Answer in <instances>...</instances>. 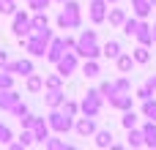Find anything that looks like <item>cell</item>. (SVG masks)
<instances>
[{"label": "cell", "mask_w": 156, "mask_h": 150, "mask_svg": "<svg viewBox=\"0 0 156 150\" xmlns=\"http://www.w3.org/2000/svg\"><path fill=\"white\" fill-rule=\"evenodd\" d=\"M74 52L80 55V60H99L101 57V44H99V33L96 30H82L77 36V46Z\"/></svg>", "instance_id": "obj_1"}, {"label": "cell", "mask_w": 156, "mask_h": 150, "mask_svg": "<svg viewBox=\"0 0 156 150\" xmlns=\"http://www.w3.org/2000/svg\"><path fill=\"white\" fill-rule=\"evenodd\" d=\"M60 5H63V11L55 16L58 27L60 30H77V27H82V5L77 0H66Z\"/></svg>", "instance_id": "obj_2"}, {"label": "cell", "mask_w": 156, "mask_h": 150, "mask_svg": "<svg viewBox=\"0 0 156 150\" xmlns=\"http://www.w3.org/2000/svg\"><path fill=\"white\" fill-rule=\"evenodd\" d=\"M47 123H49V128H52L55 134H60V137H66L69 131H74V118H71V115H66L60 107L49 109V115H47Z\"/></svg>", "instance_id": "obj_3"}, {"label": "cell", "mask_w": 156, "mask_h": 150, "mask_svg": "<svg viewBox=\"0 0 156 150\" xmlns=\"http://www.w3.org/2000/svg\"><path fill=\"white\" fill-rule=\"evenodd\" d=\"M101 107H104V96L99 90H88L82 96V101H80V112L85 118H99L101 115Z\"/></svg>", "instance_id": "obj_4"}, {"label": "cell", "mask_w": 156, "mask_h": 150, "mask_svg": "<svg viewBox=\"0 0 156 150\" xmlns=\"http://www.w3.org/2000/svg\"><path fill=\"white\" fill-rule=\"evenodd\" d=\"M55 66H58V74L66 79V77L77 74V68H80V55H77L74 49H66V52H63V57H60Z\"/></svg>", "instance_id": "obj_5"}, {"label": "cell", "mask_w": 156, "mask_h": 150, "mask_svg": "<svg viewBox=\"0 0 156 150\" xmlns=\"http://www.w3.org/2000/svg\"><path fill=\"white\" fill-rule=\"evenodd\" d=\"M11 16H14L11 33H14L16 38H27V36L33 33V27H30V11H14Z\"/></svg>", "instance_id": "obj_6"}, {"label": "cell", "mask_w": 156, "mask_h": 150, "mask_svg": "<svg viewBox=\"0 0 156 150\" xmlns=\"http://www.w3.org/2000/svg\"><path fill=\"white\" fill-rule=\"evenodd\" d=\"M19 41H22V46H25V52H27L30 57H44V55H47V44H49V41H41V38L33 36V33H30L27 38H19Z\"/></svg>", "instance_id": "obj_7"}, {"label": "cell", "mask_w": 156, "mask_h": 150, "mask_svg": "<svg viewBox=\"0 0 156 150\" xmlns=\"http://www.w3.org/2000/svg\"><path fill=\"white\" fill-rule=\"evenodd\" d=\"M3 71H8V74H14V77H27V74L36 71V66H33L30 57H22V60H8V63L3 66Z\"/></svg>", "instance_id": "obj_8"}, {"label": "cell", "mask_w": 156, "mask_h": 150, "mask_svg": "<svg viewBox=\"0 0 156 150\" xmlns=\"http://www.w3.org/2000/svg\"><path fill=\"white\" fill-rule=\"evenodd\" d=\"M107 8H110L107 0H90L88 3V19L93 25H104L107 22Z\"/></svg>", "instance_id": "obj_9"}, {"label": "cell", "mask_w": 156, "mask_h": 150, "mask_svg": "<svg viewBox=\"0 0 156 150\" xmlns=\"http://www.w3.org/2000/svg\"><path fill=\"white\" fill-rule=\"evenodd\" d=\"M96 128H99V126H96V118H85V115H82V118L74 120V131H77V137H82V139L93 137Z\"/></svg>", "instance_id": "obj_10"}, {"label": "cell", "mask_w": 156, "mask_h": 150, "mask_svg": "<svg viewBox=\"0 0 156 150\" xmlns=\"http://www.w3.org/2000/svg\"><path fill=\"white\" fill-rule=\"evenodd\" d=\"M107 101H110V107H112V109H118V112L134 109V96H132V93H112Z\"/></svg>", "instance_id": "obj_11"}, {"label": "cell", "mask_w": 156, "mask_h": 150, "mask_svg": "<svg viewBox=\"0 0 156 150\" xmlns=\"http://www.w3.org/2000/svg\"><path fill=\"white\" fill-rule=\"evenodd\" d=\"M33 139H36V145H44L47 142V137L52 134V128H49V123H47V118H38L36 115V123H33Z\"/></svg>", "instance_id": "obj_12"}, {"label": "cell", "mask_w": 156, "mask_h": 150, "mask_svg": "<svg viewBox=\"0 0 156 150\" xmlns=\"http://www.w3.org/2000/svg\"><path fill=\"white\" fill-rule=\"evenodd\" d=\"M63 52H66L63 38H55V36H52V38H49V44H47V55H44V57H47L49 63H58V60L63 57Z\"/></svg>", "instance_id": "obj_13"}, {"label": "cell", "mask_w": 156, "mask_h": 150, "mask_svg": "<svg viewBox=\"0 0 156 150\" xmlns=\"http://www.w3.org/2000/svg\"><path fill=\"white\" fill-rule=\"evenodd\" d=\"M19 101H22V96H19L14 87H8V90H0V109H3V112H11V109H14Z\"/></svg>", "instance_id": "obj_14"}, {"label": "cell", "mask_w": 156, "mask_h": 150, "mask_svg": "<svg viewBox=\"0 0 156 150\" xmlns=\"http://www.w3.org/2000/svg\"><path fill=\"white\" fill-rule=\"evenodd\" d=\"M93 145L99 150H107L115 145V137H112V131L110 128H96V134H93Z\"/></svg>", "instance_id": "obj_15"}, {"label": "cell", "mask_w": 156, "mask_h": 150, "mask_svg": "<svg viewBox=\"0 0 156 150\" xmlns=\"http://www.w3.org/2000/svg\"><path fill=\"white\" fill-rule=\"evenodd\" d=\"M140 128H143V148H156V123L145 120Z\"/></svg>", "instance_id": "obj_16"}, {"label": "cell", "mask_w": 156, "mask_h": 150, "mask_svg": "<svg viewBox=\"0 0 156 150\" xmlns=\"http://www.w3.org/2000/svg\"><path fill=\"white\" fill-rule=\"evenodd\" d=\"M134 38H137V44H143V46H154V38H151V25H148L145 19H140V27H137Z\"/></svg>", "instance_id": "obj_17"}, {"label": "cell", "mask_w": 156, "mask_h": 150, "mask_svg": "<svg viewBox=\"0 0 156 150\" xmlns=\"http://www.w3.org/2000/svg\"><path fill=\"white\" fill-rule=\"evenodd\" d=\"M151 11H154L151 0H132V14H134L137 19H148Z\"/></svg>", "instance_id": "obj_18"}, {"label": "cell", "mask_w": 156, "mask_h": 150, "mask_svg": "<svg viewBox=\"0 0 156 150\" xmlns=\"http://www.w3.org/2000/svg\"><path fill=\"white\" fill-rule=\"evenodd\" d=\"M134 66H137V63H134V57H132L129 52H121V55L115 57V68H118V74H129Z\"/></svg>", "instance_id": "obj_19"}, {"label": "cell", "mask_w": 156, "mask_h": 150, "mask_svg": "<svg viewBox=\"0 0 156 150\" xmlns=\"http://www.w3.org/2000/svg\"><path fill=\"white\" fill-rule=\"evenodd\" d=\"M121 52H123V49H121V41H115V38H110V41L101 44V55H104L107 60H115Z\"/></svg>", "instance_id": "obj_20"}, {"label": "cell", "mask_w": 156, "mask_h": 150, "mask_svg": "<svg viewBox=\"0 0 156 150\" xmlns=\"http://www.w3.org/2000/svg\"><path fill=\"white\" fill-rule=\"evenodd\" d=\"M25 87H27V93H41V90H44V77L36 74V71L27 74V77H25Z\"/></svg>", "instance_id": "obj_21"}, {"label": "cell", "mask_w": 156, "mask_h": 150, "mask_svg": "<svg viewBox=\"0 0 156 150\" xmlns=\"http://www.w3.org/2000/svg\"><path fill=\"white\" fill-rule=\"evenodd\" d=\"M63 101H66V93H63V87H58V90H47V96H44V104H47L49 109L60 107Z\"/></svg>", "instance_id": "obj_22"}, {"label": "cell", "mask_w": 156, "mask_h": 150, "mask_svg": "<svg viewBox=\"0 0 156 150\" xmlns=\"http://www.w3.org/2000/svg\"><path fill=\"white\" fill-rule=\"evenodd\" d=\"M126 16H129L126 8H107V22H110V27H121Z\"/></svg>", "instance_id": "obj_23"}, {"label": "cell", "mask_w": 156, "mask_h": 150, "mask_svg": "<svg viewBox=\"0 0 156 150\" xmlns=\"http://www.w3.org/2000/svg\"><path fill=\"white\" fill-rule=\"evenodd\" d=\"M132 57H134V63H137V66H148V63H151V46L137 44V46H134V52H132Z\"/></svg>", "instance_id": "obj_24"}, {"label": "cell", "mask_w": 156, "mask_h": 150, "mask_svg": "<svg viewBox=\"0 0 156 150\" xmlns=\"http://www.w3.org/2000/svg\"><path fill=\"white\" fill-rule=\"evenodd\" d=\"M126 148H143V128H126Z\"/></svg>", "instance_id": "obj_25"}, {"label": "cell", "mask_w": 156, "mask_h": 150, "mask_svg": "<svg viewBox=\"0 0 156 150\" xmlns=\"http://www.w3.org/2000/svg\"><path fill=\"white\" fill-rule=\"evenodd\" d=\"M47 25H49L47 11H30V27H33V30H41V27H47Z\"/></svg>", "instance_id": "obj_26"}, {"label": "cell", "mask_w": 156, "mask_h": 150, "mask_svg": "<svg viewBox=\"0 0 156 150\" xmlns=\"http://www.w3.org/2000/svg\"><path fill=\"white\" fill-rule=\"evenodd\" d=\"M140 112H143L145 120H154L156 123V98L154 96H151V98H143V109H140Z\"/></svg>", "instance_id": "obj_27"}, {"label": "cell", "mask_w": 156, "mask_h": 150, "mask_svg": "<svg viewBox=\"0 0 156 150\" xmlns=\"http://www.w3.org/2000/svg\"><path fill=\"white\" fill-rule=\"evenodd\" d=\"M44 148H47V150H69L71 145H69L66 139H60V134H58V137H52V134H49V137H47V142H44Z\"/></svg>", "instance_id": "obj_28"}, {"label": "cell", "mask_w": 156, "mask_h": 150, "mask_svg": "<svg viewBox=\"0 0 156 150\" xmlns=\"http://www.w3.org/2000/svg\"><path fill=\"white\" fill-rule=\"evenodd\" d=\"M80 68H82V74H85L88 79H93V77H99V74H101V66H99V60H85Z\"/></svg>", "instance_id": "obj_29"}, {"label": "cell", "mask_w": 156, "mask_h": 150, "mask_svg": "<svg viewBox=\"0 0 156 150\" xmlns=\"http://www.w3.org/2000/svg\"><path fill=\"white\" fill-rule=\"evenodd\" d=\"M137 27H140V19H137V16H126V19H123V25H121L123 36H129V38L137 33Z\"/></svg>", "instance_id": "obj_30"}, {"label": "cell", "mask_w": 156, "mask_h": 150, "mask_svg": "<svg viewBox=\"0 0 156 150\" xmlns=\"http://www.w3.org/2000/svg\"><path fill=\"white\" fill-rule=\"evenodd\" d=\"M121 126H123V128H134V126H140V115H137L134 109H126L123 118H121Z\"/></svg>", "instance_id": "obj_31"}, {"label": "cell", "mask_w": 156, "mask_h": 150, "mask_svg": "<svg viewBox=\"0 0 156 150\" xmlns=\"http://www.w3.org/2000/svg\"><path fill=\"white\" fill-rule=\"evenodd\" d=\"M112 87H115V93H132V79L123 74V77L112 79Z\"/></svg>", "instance_id": "obj_32"}, {"label": "cell", "mask_w": 156, "mask_h": 150, "mask_svg": "<svg viewBox=\"0 0 156 150\" xmlns=\"http://www.w3.org/2000/svg\"><path fill=\"white\" fill-rule=\"evenodd\" d=\"M58 87H63V77H60V74L44 77V90H58Z\"/></svg>", "instance_id": "obj_33"}, {"label": "cell", "mask_w": 156, "mask_h": 150, "mask_svg": "<svg viewBox=\"0 0 156 150\" xmlns=\"http://www.w3.org/2000/svg\"><path fill=\"white\" fill-rule=\"evenodd\" d=\"M60 109H63L66 115H71V118H77V115H80V101H74V98H69V96H66V101L60 104Z\"/></svg>", "instance_id": "obj_34"}, {"label": "cell", "mask_w": 156, "mask_h": 150, "mask_svg": "<svg viewBox=\"0 0 156 150\" xmlns=\"http://www.w3.org/2000/svg\"><path fill=\"white\" fill-rule=\"evenodd\" d=\"M19 145H22V148L36 145V139H33V131H30V128H22V134H19Z\"/></svg>", "instance_id": "obj_35"}, {"label": "cell", "mask_w": 156, "mask_h": 150, "mask_svg": "<svg viewBox=\"0 0 156 150\" xmlns=\"http://www.w3.org/2000/svg\"><path fill=\"white\" fill-rule=\"evenodd\" d=\"M8 87H14V74L0 68V90H8Z\"/></svg>", "instance_id": "obj_36"}, {"label": "cell", "mask_w": 156, "mask_h": 150, "mask_svg": "<svg viewBox=\"0 0 156 150\" xmlns=\"http://www.w3.org/2000/svg\"><path fill=\"white\" fill-rule=\"evenodd\" d=\"M14 11H16V0H0V14L11 16Z\"/></svg>", "instance_id": "obj_37"}, {"label": "cell", "mask_w": 156, "mask_h": 150, "mask_svg": "<svg viewBox=\"0 0 156 150\" xmlns=\"http://www.w3.org/2000/svg\"><path fill=\"white\" fill-rule=\"evenodd\" d=\"M11 139H14V131H11L5 123H0V145H8Z\"/></svg>", "instance_id": "obj_38"}, {"label": "cell", "mask_w": 156, "mask_h": 150, "mask_svg": "<svg viewBox=\"0 0 156 150\" xmlns=\"http://www.w3.org/2000/svg\"><path fill=\"white\" fill-rule=\"evenodd\" d=\"M52 0H27V8L30 11H47Z\"/></svg>", "instance_id": "obj_39"}, {"label": "cell", "mask_w": 156, "mask_h": 150, "mask_svg": "<svg viewBox=\"0 0 156 150\" xmlns=\"http://www.w3.org/2000/svg\"><path fill=\"white\" fill-rule=\"evenodd\" d=\"M96 90H99V93H101V96H104V98H110V96H112V93H115V87H112V82H101V85H99V87H96Z\"/></svg>", "instance_id": "obj_40"}, {"label": "cell", "mask_w": 156, "mask_h": 150, "mask_svg": "<svg viewBox=\"0 0 156 150\" xmlns=\"http://www.w3.org/2000/svg\"><path fill=\"white\" fill-rule=\"evenodd\" d=\"M151 96H154V90H151L148 85H140L137 93H134V98H140V101H143V98H151Z\"/></svg>", "instance_id": "obj_41"}, {"label": "cell", "mask_w": 156, "mask_h": 150, "mask_svg": "<svg viewBox=\"0 0 156 150\" xmlns=\"http://www.w3.org/2000/svg\"><path fill=\"white\" fill-rule=\"evenodd\" d=\"M19 123H22V128H33V123H36V115H33V112H25V115L19 118Z\"/></svg>", "instance_id": "obj_42"}, {"label": "cell", "mask_w": 156, "mask_h": 150, "mask_svg": "<svg viewBox=\"0 0 156 150\" xmlns=\"http://www.w3.org/2000/svg\"><path fill=\"white\" fill-rule=\"evenodd\" d=\"M25 112H30V109H27V104H25V101H19V104H16V107H14V109H11V115H16V118H22V115H25Z\"/></svg>", "instance_id": "obj_43"}, {"label": "cell", "mask_w": 156, "mask_h": 150, "mask_svg": "<svg viewBox=\"0 0 156 150\" xmlns=\"http://www.w3.org/2000/svg\"><path fill=\"white\" fill-rule=\"evenodd\" d=\"M63 46H66V49H74V46H77V38H74V36H63Z\"/></svg>", "instance_id": "obj_44"}, {"label": "cell", "mask_w": 156, "mask_h": 150, "mask_svg": "<svg viewBox=\"0 0 156 150\" xmlns=\"http://www.w3.org/2000/svg\"><path fill=\"white\" fill-rule=\"evenodd\" d=\"M145 85H148V87H151V90H154V93H156V74H151V77L145 79Z\"/></svg>", "instance_id": "obj_45"}, {"label": "cell", "mask_w": 156, "mask_h": 150, "mask_svg": "<svg viewBox=\"0 0 156 150\" xmlns=\"http://www.w3.org/2000/svg\"><path fill=\"white\" fill-rule=\"evenodd\" d=\"M5 63H8V55H5V52H3V49H0V68H3V66H5Z\"/></svg>", "instance_id": "obj_46"}, {"label": "cell", "mask_w": 156, "mask_h": 150, "mask_svg": "<svg viewBox=\"0 0 156 150\" xmlns=\"http://www.w3.org/2000/svg\"><path fill=\"white\" fill-rule=\"evenodd\" d=\"M151 38H154V46H156V25H151Z\"/></svg>", "instance_id": "obj_47"}, {"label": "cell", "mask_w": 156, "mask_h": 150, "mask_svg": "<svg viewBox=\"0 0 156 150\" xmlns=\"http://www.w3.org/2000/svg\"><path fill=\"white\" fill-rule=\"evenodd\" d=\"M151 5H154V8H156V0H151Z\"/></svg>", "instance_id": "obj_48"}, {"label": "cell", "mask_w": 156, "mask_h": 150, "mask_svg": "<svg viewBox=\"0 0 156 150\" xmlns=\"http://www.w3.org/2000/svg\"><path fill=\"white\" fill-rule=\"evenodd\" d=\"M55 3H66V0H55Z\"/></svg>", "instance_id": "obj_49"}, {"label": "cell", "mask_w": 156, "mask_h": 150, "mask_svg": "<svg viewBox=\"0 0 156 150\" xmlns=\"http://www.w3.org/2000/svg\"><path fill=\"white\" fill-rule=\"evenodd\" d=\"M107 3H118V0H107Z\"/></svg>", "instance_id": "obj_50"}, {"label": "cell", "mask_w": 156, "mask_h": 150, "mask_svg": "<svg viewBox=\"0 0 156 150\" xmlns=\"http://www.w3.org/2000/svg\"><path fill=\"white\" fill-rule=\"evenodd\" d=\"M25 3H27V0H25Z\"/></svg>", "instance_id": "obj_51"}]
</instances>
